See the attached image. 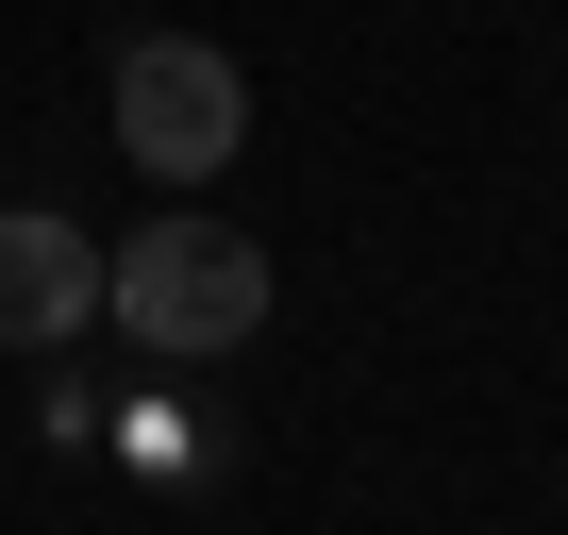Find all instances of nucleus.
Listing matches in <instances>:
<instances>
[{"instance_id": "7ed1b4c3", "label": "nucleus", "mask_w": 568, "mask_h": 535, "mask_svg": "<svg viewBox=\"0 0 568 535\" xmlns=\"http://www.w3.org/2000/svg\"><path fill=\"white\" fill-rule=\"evenodd\" d=\"M101 319V251L51 201H0V352H68Z\"/></svg>"}, {"instance_id": "f03ea898", "label": "nucleus", "mask_w": 568, "mask_h": 535, "mask_svg": "<svg viewBox=\"0 0 568 535\" xmlns=\"http://www.w3.org/2000/svg\"><path fill=\"white\" fill-rule=\"evenodd\" d=\"M101 118H118V151H134L151 184H217V168L251 151V68H234L217 34H118Z\"/></svg>"}, {"instance_id": "f257e3e1", "label": "nucleus", "mask_w": 568, "mask_h": 535, "mask_svg": "<svg viewBox=\"0 0 568 535\" xmlns=\"http://www.w3.org/2000/svg\"><path fill=\"white\" fill-rule=\"evenodd\" d=\"M101 319H118L151 369H217V352H251V335H267V251H251L234 218L168 201L151 234H118V251H101Z\"/></svg>"}, {"instance_id": "39448f33", "label": "nucleus", "mask_w": 568, "mask_h": 535, "mask_svg": "<svg viewBox=\"0 0 568 535\" xmlns=\"http://www.w3.org/2000/svg\"><path fill=\"white\" fill-rule=\"evenodd\" d=\"M34 435L84 468V452H101V385H84V369H51V385H34Z\"/></svg>"}, {"instance_id": "20e7f679", "label": "nucleus", "mask_w": 568, "mask_h": 535, "mask_svg": "<svg viewBox=\"0 0 568 535\" xmlns=\"http://www.w3.org/2000/svg\"><path fill=\"white\" fill-rule=\"evenodd\" d=\"M101 452L134 468V502H184V485H217V468H234V435H217L184 385H101Z\"/></svg>"}]
</instances>
